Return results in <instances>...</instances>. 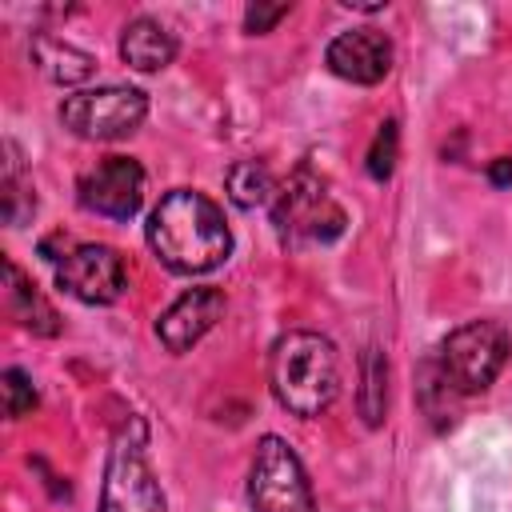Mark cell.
<instances>
[{
    "instance_id": "obj_1",
    "label": "cell",
    "mask_w": 512,
    "mask_h": 512,
    "mask_svg": "<svg viewBox=\"0 0 512 512\" xmlns=\"http://www.w3.org/2000/svg\"><path fill=\"white\" fill-rule=\"evenodd\" d=\"M148 244L152 252L180 276L212 272L232 252V232L216 200L192 188L168 192L148 216Z\"/></svg>"
},
{
    "instance_id": "obj_2",
    "label": "cell",
    "mask_w": 512,
    "mask_h": 512,
    "mask_svg": "<svg viewBox=\"0 0 512 512\" xmlns=\"http://www.w3.org/2000/svg\"><path fill=\"white\" fill-rule=\"evenodd\" d=\"M268 384L292 416H320L340 392L336 344L320 332H284L268 352Z\"/></svg>"
},
{
    "instance_id": "obj_3",
    "label": "cell",
    "mask_w": 512,
    "mask_h": 512,
    "mask_svg": "<svg viewBox=\"0 0 512 512\" xmlns=\"http://www.w3.org/2000/svg\"><path fill=\"white\" fill-rule=\"evenodd\" d=\"M344 224H348L344 208L328 196V184L308 164H300L272 200V228L284 248L328 244L344 232Z\"/></svg>"
},
{
    "instance_id": "obj_4",
    "label": "cell",
    "mask_w": 512,
    "mask_h": 512,
    "mask_svg": "<svg viewBox=\"0 0 512 512\" xmlns=\"http://www.w3.org/2000/svg\"><path fill=\"white\" fill-rule=\"evenodd\" d=\"M508 352H512V336H508L504 324L472 320V324H460L456 332L444 336V344L436 352V364L452 380V388L460 396H468V392H484L500 376Z\"/></svg>"
},
{
    "instance_id": "obj_5",
    "label": "cell",
    "mask_w": 512,
    "mask_h": 512,
    "mask_svg": "<svg viewBox=\"0 0 512 512\" xmlns=\"http://www.w3.org/2000/svg\"><path fill=\"white\" fill-rule=\"evenodd\" d=\"M148 116V96L128 84L72 92L60 104V124L80 140H124Z\"/></svg>"
},
{
    "instance_id": "obj_6",
    "label": "cell",
    "mask_w": 512,
    "mask_h": 512,
    "mask_svg": "<svg viewBox=\"0 0 512 512\" xmlns=\"http://www.w3.org/2000/svg\"><path fill=\"white\" fill-rule=\"evenodd\" d=\"M248 508L252 512H316L304 464L280 436H264L256 444V456L248 468Z\"/></svg>"
},
{
    "instance_id": "obj_7",
    "label": "cell",
    "mask_w": 512,
    "mask_h": 512,
    "mask_svg": "<svg viewBox=\"0 0 512 512\" xmlns=\"http://www.w3.org/2000/svg\"><path fill=\"white\" fill-rule=\"evenodd\" d=\"M100 512H164L160 484L144 460V428L120 432L104 468V492H100Z\"/></svg>"
},
{
    "instance_id": "obj_8",
    "label": "cell",
    "mask_w": 512,
    "mask_h": 512,
    "mask_svg": "<svg viewBox=\"0 0 512 512\" xmlns=\"http://www.w3.org/2000/svg\"><path fill=\"white\" fill-rule=\"evenodd\" d=\"M76 200L108 220H132L144 204V168L132 156H104L76 180Z\"/></svg>"
},
{
    "instance_id": "obj_9",
    "label": "cell",
    "mask_w": 512,
    "mask_h": 512,
    "mask_svg": "<svg viewBox=\"0 0 512 512\" xmlns=\"http://www.w3.org/2000/svg\"><path fill=\"white\" fill-rule=\"evenodd\" d=\"M56 284L84 304H112L128 284L124 256L108 244H76L56 264Z\"/></svg>"
},
{
    "instance_id": "obj_10",
    "label": "cell",
    "mask_w": 512,
    "mask_h": 512,
    "mask_svg": "<svg viewBox=\"0 0 512 512\" xmlns=\"http://www.w3.org/2000/svg\"><path fill=\"white\" fill-rule=\"evenodd\" d=\"M324 64L348 84H380L392 68V44L376 28H352L328 44Z\"/></svg>"
},
{
    "instance_id": "obj_11",
    "label": "cell",
    "mask_w": 512,
    "mask_h": 512,
    "mask_svg": "<svg viewBox=\"0 0 512 512\" xmlns=\"http://www.w3.org/2000/svg\"><path fill=\"white\" fill-rule=\"evenodd\" d=\"M224 316V292L220 288H188L160 320H156V340L168 352H188L192 344H200L216 320Z\"/></svg>"
},
{
    "instance_id": "obj_12",
    "label": "cell",
    "mask_w": 512,
    "mask_h": 512,
    "mask_svg": "<svg viewBox=\"0 0 512 512\" xmlns=\"http://www.w3.org/2000/svg\"><path fill=\"white\" fill-rule=\"evenodd\" d=\"M120 56H124V64H132L136 72H160V68H168L172 56H176V36H172L160 20L136 16V20H128V28H124V36H120Z\"/></svg>"
},
{
    "instance_id": "obj_13",
    "label": "cell",
    "mask_w": 512,
    "mask_h": 512,
    "mask_svg": "<svg viewBox=\"0 0 512 512\" xmlns=\"http://www.w3.org/2000/svg\"><path fill=\"white\" fill-rule=\"evenodd\" d=\"M4 292H8V312L20 328H28L36 336H56L60 332L56 308L36 292V284L16 268V260H4Z\"/></svg>"
},
{
    "instance_id": "obj_14",
    "label": "cell",
    "mask_w": 512,
    "mask_h": 512,
    "mask_svg": "<svg viewBox=\"0 0 512 512\" xmlns=\"http://www.w3.org/2000/svg\"><path fill=\"white\" fill-rule=\"evenodd\" d=\"M32 60H36V68H40L52 84H84V80H92V72H96V60H92L84 48L60 40V36H52V32H36V36H32Z\"/></svg>"
},
{
    "instance_id": "obj_15",
    "label": "cell",
    "mask_w": 512,
    "mask_h": 512,
    "mask_svg": "<svg viewBox=\"0 0 512 512\" xmlns=\"http://www.w3.org/2000/svg\"><path fill=\"white\" fill-rule=\"evenodd\" d=\"M356 404H360V416L368 428H380L384 424V412H388V360L384 352L372 344L364 348L360 356V392H356Z\"/></svg>"
},
{
    "instance_id": "obj_16",
    "label": "cell",
    "mask_w": 512,
    "mask_h": 512,
    "mask_svg": "<svg viewBox=\"0 0 512 512\" xmlns=\"http://www.w3.org/2000/svg\"><path fill=\"white\" fill-rule=\"evenodd\" d=\"M224 184H228V196H232V204L236 208H260V204H268V200H276V176L268 172V164H260V160H240V164H232L228 168V176H224Z\"/></svg>"
},
{
    "instance_id": "obj_17",
    "label": "cell",
    "mask_w": 512,
    "mask_h": 512,
    "mask_svg": "<svg viewBox=\"0 0 512 512\" xmlns=\"http://www.w3.org/2000/svg\"><path fill=\"white\" fill-rule=\"evenodd\" d=\"M4 152H8V160H4V176H0V212H4V220H8L12 228H20V224L36 212V192H32V184L24 180V168H20L16 148L4 144Z\"/></svg>"
},
{
    "instance_id": "obj_18",
    "label": "cell",
    "mask_w": 512,
    "mask_h": 512,
    "mask_svg": "<svg viewBox=\"0 0 512 512\" xmlns=\"http://www.w3.org/2000/svg\"><path fill=\"white\" fill-rule=\"evenodd\" d=\"M456 400H460V392L452 388V380L440 372V364H436V356L420 368V404H424V412L432 416V424L436 428H448L452 420H456Z\"/></svg>"
},
{
    "instance_id": "obj_19",
    "label": "cell",
    "mask_w": 512,
    "mask_h": 512,
    "mask_svg": "<svg viewBox=\"0 0 512 512\" xmlns=\"http://www.w3.org/2000/svg\"><path fill=\"white\" fill-rule=\"evenodd\" d=\"M396 148H400V128H396V120H384V124L376 128V136H372L368 156H364V168H368L372 180H388V176H392V168H396Z\"/></svg>"
},
{
    "instance_id": "obj_20",
    "label": "cell",
    "mask_w": 512,
    "mask_h": 512,
    "mask_svg": "<svg viewBox=\"0 0 512 512\" xmlns=\"http://www.w3.org/2000/svg\"><path fill=\"white\" fill-rule=\"evenodd\" d=\"M0 396H4V412H8L12 420H20V416H28V412L36 408V388H32L28 372H20V368H4V376H0Z\"/></svg>"
},
{
    "instance_id": "obj_21",
    "label": "cell",
    "mask_w": 512,
    "mask_h": 512,
    "mask_svg": "<svg viewBox=\"0 0 512 512\" xmlns=\"http://www.w3.org/2000/svg\"><path fill=\"white\" fill-rule=\"evenodd\" d=\"M292 12V4H248L244 8V32H252V36H264V32H272L284 16Z\"/></svg>"
},
{
    "instance_id": "obj_22",
    "label": "cell",
    "mask_w": 512,
    "mask_h": 512,
    "mask_svg": "<svg viewBox=\"0 0 512 512\" xmlns=\"http://www.w3.org/2000/svg\"><path fill=\"white\" fill-rule=\"evenodd\" d=\"M488 180H492L496 188L512 184V156H496V160L488 164Z\"/></svg>"
}]
</instances>
